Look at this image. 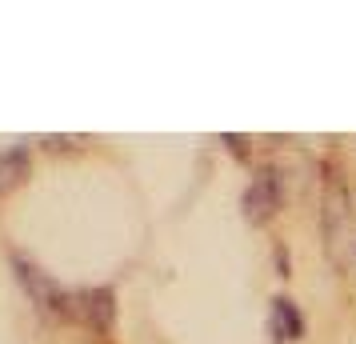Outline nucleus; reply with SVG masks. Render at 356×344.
I'll return each instance as SVG.
<instances>
[{
    "label": "nucleus",
    "instance_id": "39448f33",
    "mask_svg": "<svg viewBox=\"0 0 356 344\" xmlns=\"http://www.w3.org/2000/svg\"><path fill=\"white\" fill-rule=\"evenodd\" d=\"M273 336L276 341H300L305 336V320L289 296H276L273 300Z\"/></svg>",
    "mask_w": 356,
    "mask_h": 344
},
{
    "label": "nucleus",
    "instance_id": "423d86ee",
    "mask_svg": "<svg viewBox=\"0 0 356 344\" xmlns=\"http://www.w3.org/2000/svg\"><path fill=\"white\" fill-rule=\"evenodd\" d=\"M84 145L81 136H44V148H76Z\"/></svg>",
    "mask_w": 356,
    "mask_h": 344
},
{
    "label": "nucleus",
    "instance_id": "7ed1b4c3",
    "mask_svg": "<svg viewBox=\"0 0 356 344\" xmlns=\"http://www.w3.org/2000/svg\"><path fill=\"white\" fill-rule=\"evenodd\" d=\"M72 320L104 332L113 325V293L108 288H76L72 293Z\"/></svg>",
    "mask_w": 356,
    "mask_h": 344
},
{
    "label": "nucleus",
    "instance_id": "f257e3e1",
    "mask_svg": "<svg viewBox=\"0 0 356 344\" xmlns=\"http://www.w3.org/2000/svg\"><path fill=\"white\" fill-rule=\"evenodd\" d=\"M17 277L29 288V296L36 300L40 312H49L52 320H72V293L68 288H60L56 280H49L40 268H33V264H24V261H17Z\"/></svg>",
    "mask_w": 356,
    "mask_h": 344
},
{
    "label": "nucleus",
    "instance_id": "f03ea898",
    "mask_svg": "<svg viewBox=\"0 0 356 344\" xmlns=\"http://www.w3.org/2000/svg\"><path fill=\"white\" fill-rule=\"evenodd\" d=\"M276 208H280V177L276 168H260L244 188V216L252 224H264L268 216H276Z\"/></svg>",
    "mask_w": 356,
    "mask_h": 344
},
{
    "label": "nucleus",
    "instance_id": "20e7f679",
    "mask_svg": "<svg viewBox=\"0 0 356 344\" xmlns=\"http://www.w3.org/2000/svg\"><path fill=\"white\" fill-rule=\"evenodd\" d=\"M29 168H33V156L24 145H13L0 152V197H8L13 188L29 181Z\"/></svg>",
    "mask_w": 356,
    "mask_h": 344
}]
</instances>
